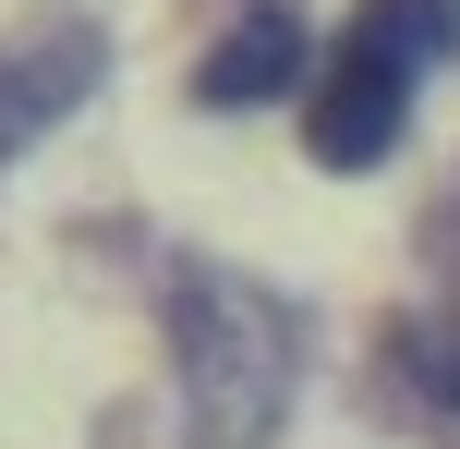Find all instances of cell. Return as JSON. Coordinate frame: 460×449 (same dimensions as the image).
Returning a JSON list of instances; mask_svg holds the SVG:
<instances>
[{
	"mask_svg": "<svg viewBox=\"0 0 460 449\" xmlns=\"http://www.w3.org/2000/svg\"><path fill=\"white\" fill-rule=\"evenodd\" d=\"M85 73H97V37H24V49H0V158H13L49 110H73Z\"/></svg>",
	"mask_w": 460,
	"mask_h": 449,
	"instance_id": "277c9868",
	"label": "cell"
},
{
	"mask_svg": "<svg viewBox=\"0 0 460 449\" xmlns=\"http://www.w3.org/2000/svg\"><path fill=\"white\" fill-rule=\"evenodd\" d=\"M351 49L424 73V61H448V49H460V0H364V13H351Z\"/></svg>",
	"mask_w": 460,
	"mask_h": 449,
	"instance_id": "5b68a950",
	"label": "cell"
},
{
	"mask_svg": "<svg viewBox=\"0 0 460 449\" xmlns=\"http://www.w3.org/2000/svg\"><path fill=\"white\" fill-rule=\"evenodd\" d=\"M400 121H412V73L340 37V61H327L315 110H303V146H315L327 170H376V158L400 146Z\"/></svg>",
	"mask_w": 460,
	"mask_h": 449,
	"instance_id": "7a4b0ae2",
	"label": "cell"
},
{
	"mask_svg": "<svg viewBox=\"0 0 460 449\" xmlns=\"http://www.w3.org/2000/svg\"><path fill=\"white\" fill-rule=\"evenodd\" d=\"M291 73H303V13L291 0H254L207 61H194V97H207V110H254V97H279Z\"/></svg>",
	"mask_w": 460,
	"mask_h": 449,
	"instance_id": "3957f363",
	"label": "cell"
},
{
	"mask_svg": "<svg viewBox=\"0 0 460 449\" xmlns=\"http://www.w3.org/2000/svg\"><path fill=\"white\" fill-rule=\"evenodd\" d=\"M170 340H182V401H194V449H243L279 426L291 401V316L230 267H182L170 292Z\"/></svg>",
	"mask_w": 460,
	"mask_h": 449,
	"instance_id": "6da1fadb",
	"label": "cell"
},
{
	"mask_svg": "<svg viewBox=\"0 0 460 449\" xmlns=\"http://www.w3.org/2000/svg\"><path fill=\"white\" fill-rule=\"evenodd\" d=\"M412 377H424V401H437V413H460V304L412 328Z\"/></svg>",
	"mask_w": 460,
	"mask_h": 449,
	"instance_id": "8992f818",
	"label": "cell"
}]
</instances>
